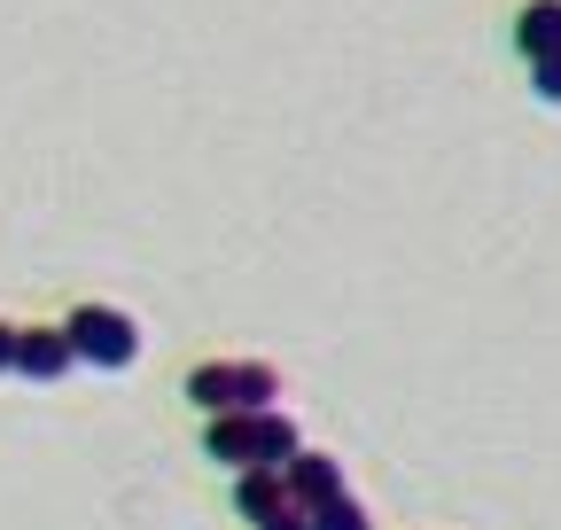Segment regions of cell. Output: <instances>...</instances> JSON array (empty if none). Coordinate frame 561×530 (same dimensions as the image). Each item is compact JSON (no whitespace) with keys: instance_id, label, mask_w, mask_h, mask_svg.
Masks as SVG:
<instances>
[{"instance_id":"7a4b0ae2","label":"cell","mask_w":561,"mask_h":530,"mask_svg":"<svg viewBox=\"0 0 561 530\" xmlns=\"http://www.w3.org/2000/svg\"><path fill=\"white\" fill-rule=\"evenodd\" d=\"M187 398L219 422V414H273V398H280V375L265 359H210L187 375Z\"/></svg>"},{"instance_id":"ba28073f","label":"cell","mask_w":561,"mask_h":530,"mask_svg":"<svg viewBox=\"0 0 561 530\" xmlns=\"http://www.w3.org/2000/svg\"><path fill=\"white\" fill-rule=\"evenodd\" d=\"M312 530H375V522H367V507H359V499H351V492H343V499H328V507H312Z\"/></svg>"},{"instance_id":"8992f818","label":"cell","mask_w":561,"mask_h":530,"mask_svg":"<svg viewBox=\"0 0 561 530\" xmlns=\"http://www.w3.org/2000/svg\"><path fill=\"white\" fill-rule=\"evenodd\" d=\"M515 47H523L530 62L561 55V0H530V9L515 16Z\"/></svg>"},{"instance_id":"6da1fadb","label":"cell","mask_w":561,"mask_h":530,"mask_svg":"<svg viewBox=\"0 0 561 530\" xmlns=\"http://www.w3.org/2000/svg\"><path fill=\"white\" fill-rule=\"evenodd\" d=\"M203 452L219 460V469L250 476V469H289L305 445H297V422L273 406V414H219L203 429Z\"/></svg>"},{"instance_id":"8fae6325","label":"cell","mask_w":561,"mask_h":530,"mask_svg":"<svg viewBox=\"0 0 561 530\" xmlns=\"http://www.w3.org/2000/svg\"><path fill=\"white\" fill-rule=\"evenodd\" d=\"M16 336H24V327H9V320H0V375L16 367Z\"/></svg>"},{"instance_id":"277c9868","label":"cell","mask_w":561,"mask_h":530,"mask_svg":"<svg viewBox=\"0 0 561 530\" xmlns=\"http://www.w3.org/2000/svg\"><path fill=\"white\" fill-rule=\"evenodd\" d=\"M280 484H289V499L312 515V507L343 499V460H328V452H297L289 469H280Z\"/></svg>"},{"instance_id":"30bf717a","label":"cell","mask_w":561,"mask_h":530,"mask_svg":"<svg viewBox=\"0 0 561 530\" xmlns=\"http://www.w3.org/2000/svg\"><path fill=\"white\" fill-rule=\"evenodd\" d=\"M257 530H312V515H305V507H297V499H289V507H280V515H265V522H257Z\"/></svg>"},{"instance_id":"3957f363","label":"cell","mask_w":561,"mask_h":530,"mask_svg":"<svg viewBox=\"0 0 561 530\" xmlns=\"http://www.w3.org/2000/svg\"><path fill=\"white\" fill-rule=\"evenodd\" d=\"M62 336H70V352H79L87 367H133L140 359V327L117 304H79L62 320Z\"/></svg>"},{"instance_id":"9c48e42d","label":"cell","mask_w":561,"mask_h":530,"mask_svg":"<svg viewBox=\"0 0 561 530\" xmlns=\"http://www.w3.org/2000/svg\"><path fill=\"white\" fill-rule=\"evenodd\" d=\"M530 87H538V102H553V110H561V55L530 62Z\"/></svg>"},{"instance_id":"52a82bcc","label":"cell","mask_w":561,"mask_h":530,"mask_svg":"<svg viewBox=\"0 0 561 530\" xmlns=\"http://www.w3.org/2000/svg\"><path fill=\"white\" fill-rule=\"evenodd\" d=\"M234 507H242L250 522L280 515V507H289V484H280V469H250V476H234Z\"/></svg>"},{"instance_id":"5b68a950","label":"cell","mask_w":561,"mask_h":530,"mask_svg":"<svg viewBox=\"0 0 561 530\" xmlns=\"http://www.w3.org/2000/svg\"><path fill=\"white\" fill-rule=\"evenodd\" d=\"M70 367H79V352H70L62 327H24V336H16V375L55 382V375H70Z\"/></svg>"}]
</instances>
